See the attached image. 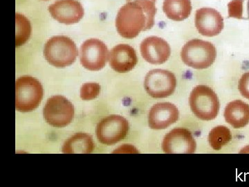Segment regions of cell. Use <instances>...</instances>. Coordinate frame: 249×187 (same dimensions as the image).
Returning a JSON list of instances; mask_svg holds the SVG:
<instances>
[{
  "mask_svg": "<svg viewBox=\"0 0 249 187\" xmlns=\"http://www.w3.org/2000/svg\"><path fill=\"white\" fill-rule=\"evenodd\" d=\"M144 87L147 94L152 98L168 97L176 89V77L173 72L156 69L147 74Z\"/></svg>",
  "mask_w": 249,
  "mask_h": 187,
  "instance_id": "cell-7",
  "label": "cell"
},
{
  "mask_svg": "<svg viewBox=\"0 0 249 187\" xmlns=\"http://www.w3.org/2000/svg\"><path fill=\"white\" fill-rule=\"evenodd\" d=\"M129 131L128 121L116 114L108 116L98 124L96 136L103 144L110 146L124 139Z\"/></svg>",
  "mask_w": 249,
  "mask_h": 187,
  "instance_id": "cell-8",
  "label": "cell"
},
{
  "mask_svg": "<svg viewBox=\"0 0 249 187\" xmlns=\"http://www.w3.org/2000/svg\"><path fill=\"white\" fill-rule=\"evenodd\" d=\"M181 57L182 61L188 67L204 70L214 63L217 57V50L211 42L193 39L183 46Z\"/></svg>",
  "mask_w": 249,
  "mask_h": 187,
  "instance_id": "cell-3",
  "label": "cell"
},
{
  "mask_svg": "<svg viewBox=\"0 0 249 187\" xmlns=\"http://www.w3.org/2000/svg\"><path fill=\"white\" fill-rule=\"evenodd\" d=\"M135 1V0H127V2H130V1ZM150 1H152L153 2L156 3V1H157V0H150Z\"/></svg>",
  "mask_w": 249,
  "mask_h": 187,
  "instance_id": "cell-25",
  "label": "cell"
},
{
  "mask_svg": "<svg viewBox=\"0 0 249 187\" xmlns=\"http://www.w3.org/2000/svg\"><path fill=\"white\" fill-rule=\"evenodd\" d=\"M16 47L24 45L31 36V23L25 16L16 14Z\"/></svg>",
  "mask_w": 249,
  "mask_h": 187,
  "instance_id": "cell-20",
  "label": "cell"
},
{
  "mask_svg": "<svg viewBox=\"0 0 249 187\" xmlns=\"http://www.w3.org/2000/svg\"><path fill=\"white\" fill-rule=\"evenodd\" d=\"M163 10L168 18L180 22L191 16V0H164Z\"/></svg>",
  "mask_w": 249,
  "mask_h": 187,
  "instance_id": "cell-18",
  "label": "cell"
},
{
  "mask_svg": "<svg viewBox=\"0 0 249 187\" xmlns=\"http://www.w3.org/2000/svg\"><path fill=\"white\" fill-rule=\"evenodd\" d=\"M224 118L234 129L245 127L249 123V105L240 100L229 103L224 111Z\"/></svg>",
  "mask_w": 249,
  "mask_h": 187,
  "instance_id": "cell-16",
  "label": "cell"
},
{
  "mask_svg": "<svg viewBox=\"0 0 249 187\" xmlns=\"http://www.w3.org/2000/svg\"><path fill=\"white\" fill-rule=\"evenodd\" d=\"M40 82L31 76L20 77L16 83V108L18 111L27 112L34 111L43 97Z\"/></svg>",
  "mask_w": 249,
  "mask_h": 187,
  "instance_id": "cell-5",
  "label": "cell"
},
{
  "mask_svg": "<svg viewBox=\"0 0 249 187\" xmlns=\"http://www.w3.org/2000/svg\"><path fill=\"white\" fill-rule=\"evenodd\" d=\"M109 56L107 47L98 39L85 41L80 47V62L89 71H99L106 66Z\"/></svg>",
  "mask_w": 249,
  "mask_h": 187,
  "instance_id": "cell-9",
  "label": "cell"
},
{
  "mask_svg": "<svg viewBox=\"0 0 249 187\" xmlns=\"http://www.w3.org/2000/svg\"><path fill=\"white\" fill-rule=\"evenodd\" d=\"M137 61L135 50L126 44L115 46L109 54V65L114 71L119 73H126L133 70Z\"/></svg>",
  "mask_w": 249,
  "mask_h": 187,
  "instance_id": "cell-15",
  "label": "cell"
},
{
  "mask_svg": "<svg viewBox=\"0 0 249 187\" xmlns=\"http://www.w3.org/2000/svg\"><path fill=\"white\" fill-rule=\"evenodd\" d=\"M245 0H232L228 4L229 18L243 19V3Z\"/></svg>",
  "mask_w": 249,
  "mask_h": 187,
  "instance_id": "cell-22",
  "label": "cell"
},
{
  "mask_svg": "<svg viewBox=\"0 0 249 187\" xmlns=\"http://www.w3.org/2000/svg\"><path fill=\"white\" fill-rule=\"evenodd\" d=\"M179 112L171 103H159L154 105L149 112L148 124L155 130L165 129L178 121Z\"/></svg>",
  "mask_w": 249,
  "mask_h": 187,
  "instance_id": "cell-14",
  "label": "cell"
},
{
  "mask_svg": "<svg viewBox=\"0 0 249 187\" xmlns=\"http://www.w3.org/2000/svg\"><path fill=\"white\" fill-rule=\"evenodd\" d=\"M43 1H48V0H43Z\"/></svg>",
  "mask_w": 249,
  "mask_h": 187,
  "instance_id": "cell-26",
  "label": "cell"
},
{
  "mask_svg": "<svg viewBox=\"0 0 249 187\" xmlns=\"http://www.w3.org/2000/svg\"><path fill=\"white\" fill-rule=\"evenodd\" d=\"M52 18L65 24H76L84 16V9L77 0H58L49 6Z\"/></svg>",
  "mask_w": 249,
  "mask_h": 187,
  "instance_id": "cell-12",
  "label": "cell"
},
{
  "mask_svg": "<svg viewBox=\"0 0 249 187\" xmlns=\"http://www.w3.org/2000/svg\"><path fill=\"white\" fill-rule=\"evenodd\" d=\"M232 140L230 130L224 126H218L211 130L209 135L210 146L214 150H219Z\"/></svg>",
  "mask_w": 249,
  "mask_h": 187,
  "instance_id": "cell-19",
  "label": "cell"
},
{
  "mask_svg": "<svg viewBox=\"0 0 249 187\" xmlns=\"http://www.w3.org/2000/svg\"><path fill=\"white\" fill-rule=\"evenodd\" d=\"M44 118L50 126L63 128L68 126L74 116V107L64 96L57 95L49 98L43 111Z\"/></svg>",
  "mask_w": 249,
  "mask_h": 187,
  "instance_id": "cell-6",
  "label": "cell"
},
{
  "mask_svg": "<svg viewBox=\"0 0 249 187\" xmlns=\"http://www.w3.org/2000/svg\"><path fill=\"white\" fill-rule=\"evenodd\" d=\"M238 88L241 94L249 100V72H246L241 77Z\"/></svg>",
  "mask_w": 249,
  "mask_h": 187,
  "instance_id": "cell-23",
  "label": "cell"
},
{
  "mask_svg": "<svg viewBox=\"0 0 249 187\" xmlns=\"http://www.w3.org/2000/svg\"><path fill=\"white\" fill-rule=\"evenodd\" d=\"M94 143L89 134L79 132L64 143L62 152L65 154H89L94 150Z\"/></svg>",
  "mask_w": 249,
  "mask_h": 187,
  "instance_id": "cell-17",
  "label": "cell"
},
{
  "mask_svg": "<svg viewBox=\"0 0 249 187\" xmlns=\"http://www.w3.org/2000/svg\"><path fill=\"white\" fill-rule=\"evenodd\" d=\"M195 22L198 32L206 37L219 35L224 29V18L222 15L211 8L198 9Z\"/></svg>",
  "mask_w": 249,
  "mask_h": 187,
  "instance_id": "cell-11",
  "label": "cell"
},
{
  "mask_svg": "<svg viewBox=\"0 0 249 187\" xmlns=\"http://www.w3.org/2000/svg\"><path fill=\"white\" fill-rule=\"evenodd\" d=\"M141 53L149 63L161 65L169 59L171 50L169 44L163 38L150 36L142 41Z\"/></svg>",
  "mask_w": 249,
  "mask_h": 187,
  "instance_id": "cell-13",
  "label": "cell"
},
{
  "mask_svg": "<svg viewBox=\"0 0 249 187\" xmlns=\"http://www.w3.org/2000/svg\"><path fill=\"white\" fill-rule=\"evenodd\" d=\"M101 93V86L96 83H87L80 89V97L84 101H91Z\"/></svg>",
  "mask_w": 249,
  "mask_h": 187,
  "instance_id": "cell-21",
  "label": "cell"
},
{
  "mask_svg": "<svg viewBox=\"0 0 249 187\" xmlns=\"http://www.w3.org/2000/svg\"><path fill=\"white\" fill-rule=\"evenodd\" d=\"M155 3L150 0H135L127 2L118 12L116 27L119 35L133 39L142 31L151 29L157 14Z\"/></svg>",
  "mask_w": 249,
  "mask_h": 187,
  "instance_id": "cell-1",
  "label": "cell"
},
{
  "mask_svg": "<svg viewBox=\"0 0 249 187\" xmlns=\"http://www.w3.org/2000/svg\"><path fill=\"white\" fill-rule=\"evenodd\" d=\"M247 12H248V17L249 19V0L248 3H247Z\"/></svg>",
  "mask_w": 249,
  "mask_h": 187,
  "instance_id": "cell-24",
  "label": "cell"
},
{
  "mask_svg": "<svg viewBox=\"0 0 249 187\" xmlns=\"http://www.w3.org/2000/svg\"><path fill=\"white\" fill-rule=\"evenodd\" d=\"M193 114L203 121L213 120L219 111V101L213 90L206 85H197L190 95Z\"/></svg>",
  "mask_w": 249,
  "mask_h": 187,
  "instance_id": "cell-4",
  "label": "cell"
},
{
  "mask_svg": "<svg viewBox=\"0 0 249 187\" xmlns=\"http://www.w3.org/2000/svg\"><path fill=\"white\" fill-rule=\"evenodd\" d=\"M78 55L76 44L65 36H53L46 42L44 48V56L47 61L58 68L72 65Z\"/></svg>",
  "mask_w": 249,
  "mask_h": 187,
  "instance_id": "cell-2",
  "label": "cell"
},
{
  "mask_svg": "<svg viewBox=\"0 0 249 187\" xmlns=\"http://www.w3.org/2000/svg\"><path fill=\"white\" fill-rule=\"evenodd\" d=\"M196 139L191 131L178 128L170 131L163 139L162 149L168 154H192L196 152Z\"/></svg>",
  "mask_w": 249,
  "mask_h": 187,
  "instance_id": "cell-10",
  "label": "cell"
}]
</instances>
